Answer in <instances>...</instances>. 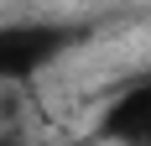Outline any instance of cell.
<instances>
[{"instance_id": "obj_3", "label": "cell", "mask_w": 151, "mask_h": 146, "mask_svg": "<svg viewBox=\"0 0 151 146\" xmlns=\"http://www.w3.org/2000/svg\"><path fill=\"white\" fill-rule=\"evenodd\" d=\"M0 146H11V141H0Z\"/></svg>"}, {"instance_id": "obj_2", "label": "cell", "mask_w": 151, "mask_h": 146, "mask_svg": "<svg viewBox=\"0 0 151 146\" xmlns=\"http://www.w3.org/2000/svg\"><path fill=\"white\" fill-rule=\"evenodd\" d=\"M94 136L104 146H151V73L120 89L104 104V115L94 125Z\"/></svg>"}, {"instance_id": "obj_1", "label": "cell", "mask_w": 151, "mask_h": 146, "mask_svg": "<svg viewBox=\"0 0 151 146\" xmlns=\"http://www.w3.org/2000/svg\"><path fill=\"white\" fill-rule=\"evenodd\" d=\"M73 42L68 26L52 21H5L0 26V84H26L47 63L63 58V47Z\"/></svg>"}]
</instances>
